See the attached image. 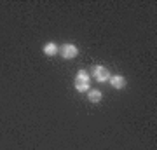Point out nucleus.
Wrapping results in <instances>:
<instances>
[{
	"instance_id": "5",
	"label": "nucleus",
	"mask_w": 157,
	"mask_h": 150,
	"mask_svg": "<svg viewBox=\"0 0 157 150\" xmlns=\"http://www.w3.org/2000/svg\"><path fill=\"white\" fill-rule=\"evenodd\" d=\"M58 52V45L54 44V42H47V44L44 45V54L45 56H56Z\"/></svg>"
},
{
	"instance_id": "2",
	"label": "nucleus",
	"mask_w": 157,
	"mask_h": 150,
	"mask_svg": "<svg viewBox=\"0 0 157 150\" xmlns=\"http://www.w3.org/2000/svg\"><path fill=\"white\" fill-rule=\"evenodd\" d=\"M93 75L98 82H108L110 80V72H108V68L101 67V65H96L93 68Z\"/></svg>"
},
{
	"instance_id": "4",
	"label": "nucleus",
	"mask_w": 157,
	"mask_h": 150,
	"mask_svg": "<svg viewBox=\"0 0 157 150\" xmlns=\"http://www.w3.org/2000/svg\"><path fill=\"white\" fill-rule=\"evenodd\" d=\"M110 84H112L113 89H122L126 86V79L122 75H112L110 77Z\"/></svg>"
},
{
	"instance_id": "6",
	"label": "nucleus",
	"mask_w": 157,
	"mask_h": 150,
	"mask_svg": "<svg viewBox=\"0 0 157 150\" xmlns=\"http://www.w3.org/2000/svg\"><path fill=\"white\" fill-rule=\"evenodd\" d=\"M89 101L91 103H100L101 98H103V94H101V91H98V89H94V91H89Z\"/></svg>"
},
{
	"instance_id": "3",
	"label": "nucleus",
	"mask_w": 157,
	"mask_h": 150,
	"mask_svg": "<svg viewBox=\"0 0 157 150\" xmlns=\"http://www.w3.org/2000/svg\"><path fill=\"white\" fill-rule=\"evenodd\" d=\"M78 54V49H77V45H73V44H65L61 47V56L65 58V60H73V58H77Z\"/></svg>"
},
{
	"instance_id": "1",
	"label": "nucleus",
	"mask_w": 157,
	"mask_h": 150,
	"mask_svg": "<svg viewBox=\"0 0 157 150\" xmlns=\"http://www.w3.org/2000/svg\"><path fill=\"white\" fill-rule=\"evenodd\" d=\"M89 87H91L89 73L86 72V70H78L77 77H75V89H77L78 93H86V91H89Z\"/></svg>"
}]
</instances>
